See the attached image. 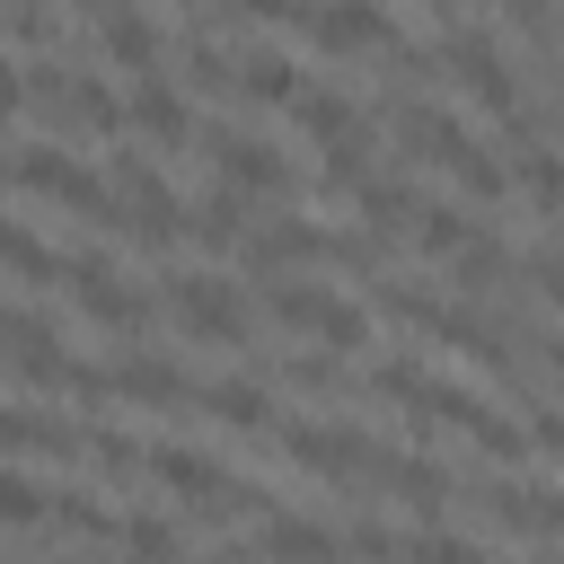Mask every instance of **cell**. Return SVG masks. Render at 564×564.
Returning a JSON list of instances; mask_svg holds the SVG:
<instances>
[{
	"mask_svg": "<svg viewBox=\"0 0 564 564\" xmlns=\"http://www.w3.org/2000/svg\"><path fill=\"white\" fill-rule=\"evenodd\" d=\"M185 238H194V247H238V238H247V185L212 176V185L185 203Z\"/></svg>",
	"mask_w": 564,
	"mask_h": 564,
	"instance_id": "e0dca14e",
	"label": "cell"
},
{
	"mask_svg": "<svg viewBox=\"0 0 564 564\" xmlns=\"http://www.w3.org/2000/svg\"><path fill=\"white\" fill-rule=\"evenodd\" d=\"M18 106H26V62H9V53H0V123H9Z\"/></svg>",
	"mask_w": 564,
	"mask_h": 564,
	"instance_id": "7bdbcfd3",
	"label": "cell"
},
{
	"mask_svg": "<svg viewBox=\"0 0 564 564\" xmlns=\"http://www.w3.org/2000/svg\"><path fill=\"white\" fill-rule=\"evenodd\" d=\"M317 344H326V352H370V308H352V300L326 291V308H317Z\"/></svg>",
	"mask_w": 564,
	"mask_h": 564,
	"instance_id": "f1b7e54d",
	"label": "cell"
},
{
	"mask_svg": "<svg viewBox=\"0 0 564 564\" xmlns=\"http://www.w3.org/2000/svg\"><path fill=\"white\" fill-rule=\"evenodd\" d=\"M308 44L317 53H388L397 26L379 0H308Z\"/></svg>",
	"mask_w": 564,
	"mask_h": 564,
	"instance_id": "7c38bea8",
	"label": "cell"
},
{
	"mask_svg": "<svg viewBox=\"0 0 564 564\" xmlns=\"http://www.w3.org/2000/svg\"><path fill=\"white\" fill-rule=\"evenodd\" d=\"M467 229H476V220H467L458 203H432V194H423V212H414V247H423V256H458Z\"/></svg>",
	"mask_w": 564,
	"mask_h": 564,
	"instance_id": "83f0119b",
	"label": "cell"
},
{
	"mask_svg": "<svg viewBox=\"0 0 564 564\" xmlns=\"http://www.w3.org/2000/svg\"><path fill=\"white\" fill-rule=\"evenodd\" d=\"M361 176H370V123L352 115V123L326 141V167H317V185H326V194H352Z\"/></svg>",
	"mask_w": 564,
	"mask_h": 564,
	"instance_id": "cb8c5ba5",
	"label": "cell"
},
{
	"mask_svg": "<svg viewBox=\"0 0 564 564\" xmlns=\"http://www.w3.org/2000/svg\"><path fill=\"white\" fill-rule=\"evenodd\" d=\"M282 115H291L308 141H335V132L352 123V97H344V88H308V79H300V97H291Z\"/></svg>",
	"mask_w": 564,
	"mask_h": 564,
	"instance_id": "4316f807",
	"label": "cell"
},
{
	"mask_svg": "<svg viewBox=\"0 0 564 564\" xmlns=\"http://www.w3.org/2000/svg\"><path fill=\"white\" fill-rule=\"evenodd\" d=\"M97 44H106V62H115V70H132V79H150V70L167 62L159 18H141L132 0H106V9H97Z\"/></svg>",
	"mask_w": 564,
	"mask_h": 564,
	"instance_id": "4fadbf2b",
	"label": "cell"
},
{
	"mask_svg": "<svg viewBox=\"0 0 564 564\" xmlns=\"http://www.w3.org/2000/svg\"><path fill=\"white\" fill-rule=\"evenodd\" d=\"M44 344H62L44 308H0V352H9V361H26V352H44Z\"/></svg>",
	"mask_w": 564,
	"mask_h": 564,
	"instance_id": "d6a6232c",
	"label": "cell"
},
{
	"mask_svg": "<svg viewBox=\"0 0 564 564\" xmlns=\"http://www.w3.org/2000/svg\"><path fill=\"white\" fill-rule=\"evenodd\" d=\"M150 476H159L185 511H212V520H220V511H264V494H256L247 476H229L220 458H203V449H185V441H159V449H150Z\"/></svg>",
	"mask_w": 564,
	"mask_h": 564,
	"instance_id": "3957f363",
	"label": "cell"
},
{
	"mask_svg": "<svg viewBox=\"0 0 564 564\" xmlns=\"http://www.w3.org/2000/svg\"><path fill=\"white\" fill-rule=\"evenodd\" d=\"M520 273H529V291H546V300L564 308V247H529V256H520Z\"/></svg>",
	"mask_w": 564,
	"mask_h": 564,
	"instance_id": "f35d334b",
	"label": "cell"
},
{
	"mask_svg": "<svg viewBox=\"0 0 564 564\" xmlns=\"http://www.w3.org/2000/svg\"><path fill=\"white\" fill-rule=\"evenodd\" d=\"M44 502H53V494H44V485H26V476L9 467V449H0V529H35V520H44Z\"/></svg>",
	"mask_w": 564,
	"mask_h": 564,
	"instance_id": "1f68e13d",
	"label": "cell"
},
{
	"mask_svg": "<svg viewBox=\"0 0 564 564\" xmlns=\"http://www.w3.org/2000/svg\"><path fill=\"white\" fill-rule=\"evenodd\" d=\"M0 176H9L18 194H44V203H62V212L115 220V176L79 167V159H70V150H53V141H18V150L0 159Z\"/></svg>",
	"mask_w": 564,
	"mask_h": 564,
	"instance_id": "7a4b0ae2",
	"label": "cell"
},
{
	"mask_svg": "<svg viewBox=\"0 0 564 564\" xmlns=\"http://www.w3.org/2000/svg\"><path fill=\"white\" fill-rule=\"evenodd\" d=\"M62 282H70V300L88 308V326H106V335H141V326H150V300L115 273L106 247H70V256H62Z\"/></svg>",
	"mask_w": 564,
	"mask_h": 564,
	"instance_id": "5b68a950",
	"label": "cell"
},
{
	"mask_svg": "<svg viewBox=\"0 0 564 564\" xmlns=\"http://www.w3.org/2000/svg\"><path fill=\"white\" fill-rule=\"evenodd\" d=\"M185 9H220V0H185Z\"/></svg>",
	"mask_w": 564,
	"mask_h": 564,
	"instance_id": "ee69618b",
	"label": "cell"
},
{
	"mask_svg": "<svg viewBox=\"0 0 564 564\" xmlns=\"http://www.w3.org/2000/svg\"><path fill=\"white\" fill-rule=\"evenodd\" d=\"M441 167L458 176V194H467V203H502V194H511V167H502L485 141H467V132H458V150H449Z\"/></svg>",
	"mask_w": 564,
	"mask_h": 564,
	"instance_id": "603a6c76",
	"label": "cell"
},
{
	"mask_svg": "<svg viewBox=\"0 0 564 564\" xmlns=\"http://www.w3.org/2000/svg\"><path fill=\"white\" fill-rule=\"evenodd\" d=\"M449 282H458L467 300H502V291L520 282V256H511L494 229H467V247L449 256Z\"/></svg>",
	"mask_w": 564,
	"mask_h": 564,
	"instance_id": "9a60e30c",
	"label": "cell"
},
{
	"mask_svg": "<svg viewBox=\"0 0 564 564\" xmlns=\"http://www.w3.org/2000/svg\"><path fill=\"white\" fill-rule=\"evenodd\" d=\"M26 97L53 115V123H79V132H123L132 115H123V97L106 88V79H88V70H62V62H26Z\"/></svg>",
	"mask_w": 564,
	"mask_h": 564,
	"instance_id": "277c9868",
	"label": "cell"
},
{
	"mask_svg": "<svg viewBox=\"0 0 564 564\" xmlns=\"http://www.w3.org/2000/svg\"><path fill=\"white\" fill-rule=\"evenodd\" d=\"M555 115H564V88H555Z\"/></svg>",
	"mask_w": 564,
	"mask_h": 564,
	"instance_id": "f6af8a7d",
	"label": "cell"
},
{
	"mask_svg": "<svg viewBox=\"0 0 564 564\" xmlns=\"http://www.w3.org/2000/svg\"><path fill=\"white\" fill-rule=\"evenodd\" d=\"M106 176H115V220H106V229H123L141 256H167V247L185 238V203L167 194V176H159L141 150H115Z\"/></svg>",
	"mask_w": 564,
	"mask_h": 564,
	"instance_id": "6da1fadb",
	"label": "cell"
},
{
	"mask_svg": "<svg viewBox=\"0 0 564 564\" xmlns=\"http://www.w3.org/2000/svg\"><path fill=\"white\" fill-rule=\"evenodd\" d=\"M326 264H344V273H379V264H388V229H370V220H361V229H335V238H326Z\"/></svg>",
	"mask_w": 564,
	"mask_h": 564,
	"instance_id": "4dcf8cb0",
	"label": "cell"
},
{
	"mask_svg": "<svg viewBox=\"0 0 564 564\" xmlns=\"http://www.w3.org/2000/svg\"><path fill=\"white\" fill-rule=\"evenodd\" d=\"M441 70H449V79H458V88H467L485 115H511V106H520L511 53H502L485 26H449V35H441Z\"/></svg>",
	"mask_w": 564,
	"mask_h": 564,
	"instance_id": "ba28073f",
	"label": "cell"
},
{
	"mask_svg": "<svg viewBox=\"0 0 564 564\" xmlns=\"http://www.w3.org/2000/svg\"><path fill=\"white\" fill-rule=\"evenodd\" d=\"M123 115H132V132H150L159 150H185L194 141V106H185V88L176 79H132V97H123Z\"/></svg>",
	"mask_w": 564,
	"mask_h": 564,
	"instance_id": "5bb4252c",
	"label": "cell"
},
{
	"mask_svg": "<svg viewBox=\"0 0 564 564\" xmlns=\"http://www.w3.org/2000/svg\"><path fill=\"white\" fill-rule=\"evenodd\" d=\"M0 26H9L18 44H62V18H53L44 0H0Z\"/></svg>",
	"mask_w": 564,
	"mask_h": 564,
	"instance_id": "e575fe53",
	"label": "cell"
},
{
	"mask_svg": "<svg viewBox=\"0 0 564 564\" xmlns=\"http://www.w3.org/2000/svg\"><path fill=\"white\" fill-rule=\"evenodd\" d=\"M194 150H212V167L229 176V185H247V194H300V167L273 150V141H256V132H203Z\"/></svg>",
	"mask_w": 564,
	"mask_h": 564,
	"instance_id": "30bf717a",
	"label": "cell"
},
{
	"mask_svg": "<svg viewBox=\"0 0 564 564\" xmlns=\"http://www.w3.org/2000/svg\"><path fill=\"white\" fill-rule=\"evenodd\" d=\"M185 88H203V97H238V53H229L220 35H194V44H185Z\"/></svg>",
	"mask_w": 564,
	"mask_h": 564,
	"instance_id": "484cf974",
	"label": "cell"
},
{
	"mask_svg": "<svg viewBox=\"0 0 564 564\" xmlns=\"http://www.w3.org/2000/svg\"><path fill=\"white\" fill-rule=\"evenodd\" d=\"M352 203H361V220H370V229H388V238H405V229H414V212H423V194H414L405 176H361V185H352Z\"/></svg>",
	"mask_w": 564,
	"mask_h": 564,
	"instance_id": "44dd1931",
	"label": "cell"
},
{
	"mask_svg": "<svg viewBox=\"0 0 564 564\" xmlns=\"http://www.w3.org/2000/svg\"><path fill=\"white\" fill-rule=\"evenodd\" d=\"M388 123H397V150H405V159H432V167H441V159L458 150V123H449L441 106H423V97H397Z\"/></svg>",
	"mask_w": 564,
	"mask_h": 564,
	"instance_id": "d6986e66",
	"label": "cell"
},
{
	"mask_svg": "<svg viewBox=\"0 0 564 564\" xmlns=\"http://www.w3.org/2000/svg\"><path fill=\"white\" fill-rule=\"evenodd\" d=\"M44 520H53V529H70V538H97V546L115 538V520H106L97 502H79V494H53V502H44Z\"/></svg>",
	"mask_w": 564,
	"mask_h": 564,
	"instance_id": "d590c367",
	"label": "cell"
},
{
	"mask_svg": "<svg viewBox=\"0 0 564 564\" xmlns=\"http://www.w3.org/2000/svg\"><path fill=\"white\" fill-rule=\"evenodd\" d=\"M238 97H247V106H291V97H300V62H291L282 44H247V53H238Z\"/></svg>",
	"mask_w": 564,
	"mask_h": 564,
	"instance_id": "ac0fdd59",
	"label": "cell"
},
{
	"mask_svg": "<svg viewBox=\"0 0 564 564\" xmlns=\"http://www.w3.org/2000/svg\"><path fill=\"white\" fill-rule=\"evenodd\" d=\"M220 9H238L256 26H308V0H220Z\"/></svg>",
	"mask_w": 564,
	"mask_h": 564,
	"instance_id": "ab89813d",
	"label": "cell"
},
{
	"mask_svg": "<svg viewBox=\"0 0 564 564\" xmlns=\"http://www.w3.org/2000/svg\"><path fill=\"white\" fill-rule=\"evenodd\" d=\"M414 388H423V370H414V361H397V352H388V361H370V397H379V405H405Z\"/></svg>",
	"mask_w": 564,
	"mask_h": 564,
	"instance_id": "74e56055",
	"label": "cell"
},
{
	"mask_svg": "<svg viewBox=\"0 0 564 564\" xmlns=\"http://www.w3.org/2000/svg\"><path fill=\"white\" fill-rule=\"evenodd\" d=\"M388 494H397L414 520H432L458 485H449V467H441V458H388Z\"/></svg>",
	"mask_w": 564,
	"mask_h": 564,
	"instance_id": "7402d4cb",
	"label": "cell"
},
{
	"mask_svg": "<svg viewBox=\"0 0 564 564\" xmlns=\"http://www.w3.org/2000/svg\"><path fill=\"white\" fill-rule=\"evenodd\" d=\"M282 379H291L300 397H344V361H335V352H291Z\"/></svg>",
	"mask_w": 564,
	"mask_h": 564,
	"instance_id": "836d02e7",
	"label": "cell"
},
{
	"mask_svg": "<svg viewBox=\"0 0 564 564\" xmlns=\"http://www.w3.org/2000/svg\"><path fill=\"white\" fill-rule=\"evenodd\" d=\"M194 414H212V423H229V432H273V397H264V379H212Z\"/></svg>",
	"mask_w": 564,
	"mask_h": 564,
	"instance_id": "ffe728a7",
	"label": "cell"
},
{
	"mask_svg": "<svg viewBox=\"0 0 564 564\" xmlns=\"http://www.w3.org/2000/svg\"><path fill=\"white\" fill-rule=\"evenodd\" d=\"M167 317L194 335V344H220V352H238L247 344V300H238V282H212V273H167Z\"/></svg>",
	"mask_w": 564,
	"mask_h": 564,
	"instance_id": "8992f818",
	"label": "cell"
},
{
	"mask_svg": "<svg viewBox=\"0 0 564 564\" xmlns=\"http://www.w3.org/2000/svg\"><path fill=\"white\" fill-rule=\"evenodd\" d=\"M79 441H88V423H53L35 405H0V449L9 458H79Z\"/></svg>",
	"mask_w": 564,
	"mask_h": 564,
	"instance_id": "2e32d148",
	"label": "cell"
},
{
	"mask_svg": "<svg viewBox=\"0 0 564 564\" xmlns=\"http://www.w3.org/2000/svg\"><path fill=\"white\" fill-rule=\"evenodd\" d=\"M529 449L564 458V405H538V414H529Z\"/></svg>",
	"mask_w": 564,
	"mask_h": 564,
	"instance_id": "60d3db41",
	"label": "cell"
},
{
	"mask_svg": "<svg viewBox=\"0 0 564 564\" xmlns=\"http://www.w3.org/2000/svg\"><path fill=\"white\" fill-rule=\"evenodd\" d=\"M238 256H247V273H256V282H282V273L326 264V229H317L308 212H273V220H256V229L238 238Z\"/></svg>",
	"mask_w": 564,
	"mask_h": 564,
	"instance_id": "9c48e42d",
	"label": "cell"
},
{
	"mask_svg": "<svg viewBox=\"0 0 564 564\" xmlns=\"http://www.w3.org/2000/svg\"><path fill=\"white\" fill-rule=\"evenodd\" d=\"M256 546H273V555H326V546H344V529H317V520H264L256 529Z\"/></svg>",
	"mask_w": 564,
	"mask_h": 564,
	"instance_id": "f546056e",
	"label": "cell"
},
{
	"mask_svg": "<svg viewBox=\"0 0 564 564\" xmlns=\"http://www.w3.org/2000/svg\"><path fill=\"white\" fill-rule=\"evenodd\" d=\"M282 449H291L308 476H326V485H388V458H397V449H379V441H361V432H335V423H291Z\"/></svg>",
	"mask_w": 564,
	"mask_h": 564,
	"instance_id": "52a82bcc",
	"label": "cell"
},
{
	"mask_svg": "<svg viewBox=\"0 0 564 564\" xmlns=\"http://www.w3.org/2000/svg\"><path fill=\"white\" fill-rule=\"evenodd\" d=\"M79 458H88L97 476H115V485H123V476H150V449H141L132 432H115V423H88V441H79Z\"/></svg>",
	"mask_w": 564,
	"mask_h": 564,
	"instance_id": "d4e9b609",
	"label": "cell"
},
{
	"mask_svg": "<svg viewBox=\"0 0 564 564\" xmlns=\"http://www.w3.org/2000/svg\"><path fill=\"white\" fill-rule=\"evenodd\" d=\"M176 538H185L176 520H141V511H132V520H115V546H132V555H167Z\"/></svg>",
	"mask_w": 564,
	"mask_h": 564,
	"instance_id": "8d00e7d4",
	"label": "cell"
},
{
	"mask_svg": "<svg viewBox=\"0 0 564 564\" xmlns=\"http://www.w3.org/2000/svg\"><path fill=\"white\" fill-rule=\"evenodd\" d=\"M106 397H132V405H159V414H194V405H203V388H194L167 352H123V361H106Z\"/></svg>",
	"mask_w": 564,
	"mask_h": 564,
	"instance_id": "8fae6325",
	"label": "cell"
},
{
	"mask_svg": "<svg viewBox=\"0 0 564 564\" xmlns=\"http://www.w3.org/2000/svg\"><path fill=\"white\" fill-rule=\"evenodd\" d=\"M511 9V26H529L538 44H555V0H502Z\"/></svg>",
	"mask_w": 564,
	"mask_h": 564,
	"instance_id": "b9f144b4",
	"label": "cell"
}]
</instances>
